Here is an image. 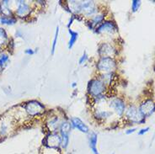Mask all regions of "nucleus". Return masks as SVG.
I'll return each instance as SVG.
<instances>
[{
    "instance_id": "1",
    "label": "nucleus",
    "mask_w": 155,
    "mask_h": 154,
    "mask_svg": "<svg viewBox=\"0 0 155 154\" xmlns=\"http://www.w3.org/2000/svg\"><path fill=\"white\" fill-rule=\"evenodd\" d=\"M26 110L30 115H36L44 112V107L37 101H30L25 106Z\"/></svg>"
},
{
    "instance_id": "2",
    "label": "nucleus",
    "mask_w": 155,
    "mask_h": 154,
    "mask_svg": "<svg viewBox=\"0 0 155 154\" xmlns=\"http://www.w3.org/2000/svg\"><path fill=\"white\" fill-rule=\"evenodd\" d=\"M104 90V83L100 80H92L89 85V91L95 96L100 95Z\"/></svg>"
},
{
    "instance_id": "3",
    "label": "nucleus",
    "mask_w": 155,
    "mask_h": 154,
    "mask_svg": "<svg viewBox=\"0 0 155 154\" xmlns=\"http://www.w3.org/2000/svg\"><path fill=\"white\" fill-rule=\"evenodd\" d=\"M116 67L115 62L111 58H101L98 63V68L100 71L106 73H110L114 70Z\"/></svg>"
},
{
    "instance_id": "4",
    "label": "nucleus",
    "mask_w": 155,
    "mask_h": 154,
    "mask_svg": "<svg viewBox=\"0 0 155 154\" xmlns=\"http://www.w3.org/2000/svg\"><path fill=\"white\" fill-rule=\"evenodd\" d=\"M155 109V104L151 100L143 103L140 107V112L143 115H149Z\"/></svg>"
},
{
    "instance_id": "5",
    "label": "nucleus",
    "mask_w": 155,
    "mask_h": 154,
    "mask_svg": "<svg viewBox=\"0 0 155 154\" xmlns=\"http://www.w3.org/2000/svg\"><path fill=\"white\" fill-rule=\"evenodd\" d=\"M46 145L52 148H56L61 144V138L55 134H52L46 138Z\"/></svg>"
},
{
    "instance_id": "6",
    "label": "nucleus",
    "mask_w": 155,
    "mask_h": 154,
    "mask_svg": "<svg viewBox=\"0 0 155 154\" xmlns=\"http://www.w3.org/2000/svg\"><path fill=\"white\" fill-rule=\"evenodd\" d=\"M114 52L115 50L108 44L101 45L99 49V53L102 56V58H110V56L114 55Z\"/></svg>"
},
{
    "instance_id": "7",
    "label": "nucleus",
    "mask_w": 155,
    "mask_h": 154,
    "mask_svg": "<svg viewBox=\"0 0 155 154\" xmlns=\"http://www.w3.org/2000/svg\"><path fill=\"white\" fill-rule=\"evenodd\" d=\"M127 117L133 121H140L143 118V115L141 114L140 110H137L135 107H130L127 110Z\"/></svg>"
},
{
    "instance_id": "8",
    "label": "nucleus",
    "mask_w": 155,
    "mask_h": 154,
    "mask_svg": "<svg viewBox=\"0 0 155 154\" xmlns=\"http://www.w3.org/2000/svg\"><path fill=\"white\" fill-rule=\"evenodd\" d=\"M30 12V7L28 4H26L25 2H19V5H18V9H17V14L19 17L24 18L26 17L27 15H29Z\"/></svg>"
},
{
    "instance_id": "9",
    "label": "nucleus",
    "mask_w": 155,
    "mask_h": 154,
    "mask_svg": "<svg viewBox=\"0 0 155 154\" xmlns=\"http://www.w3.org/2000/svg\"><path fill=\"white\" fill-rule=\"evenodd\" d=\"M82 11L86 15L93 14L95 12V6L93 2H87L82 3Z\"/></svg>"
},
{
    "instance_id": "10",
    "label": "nucleus",
    "mask_w": 155,
    "mask_h": 154,
    "mask_svg": "<svg viewBox=\"0 0 155 154\" xmlns=\"http://www.w3.org/2000/svg\"><path fill=\"white\" fill-rule=\"evenodd\" d=\"M110 106L119 114L122 115L124 111V103L120 99H115L110 102Z\"/></svg>"
},
{
    "instance_id": "11",
    "label": "nucleus",
    "mask_w": 155,
    "mask_h": 154,
    "mask_svg": "<svg viewBox=\"0 0 155 154\" xmlns=\"http://www.w3.org/2000/svg\"><path fill=\"white\" fill-rule=\"evenodd\" d=\"M115 30H116V26L112 22H104L98 28L99 33H104V32L112 33Z\"/></svg>"
},
{
    "instance_id": "12",
    "label": "nucleus",
    "mask_w": 155,
    "mask_h": 154,
    "mask_svg": "<svg viewBox=\"0 0 155 154\" xmlns=\"http://www.w3.org/2000/svg\"><path fill=\"white\" fill-rule=\"evenodd\" d=\"M72 123H73V126L74 127L78 128L79 130H81L82 132H85L87 133L89 131V128L88 126L78 118H73L72 119Z\"/></svg>"
},
{
    "instance_id": "13",
    "label": "nucleus",
    "mask_w": 155,
    "mask_h": 154,
    "mask_svg": "<svg viewBox=\"0 0 155 154\" xmlns=\"http://www.w3.org/2000/svg\"><path fill=\"white\" fill-rule=\"evenodd\" d=\"M96 143H97V136L95 133H92L89 138V144H90V147L91 150L93 151L94 154H99L97 148H96Z\"/></svg>"
},
{
    "instance_id": "14",
    "label": "nucleus",
    "mask_w": 155,
    "mask_h": 154,
    "mask_svg": "<svg viewBox=\"0 0 155 154\" xmlns=\"http://www.w3.org/2000/svg\"><path fill=\"white\" fill-rule=\"evenodd\" d=\"M68 4H69V9L73 13L77 14L82 10V3H79L75 1H72V2H69Z\"/></svg>"
},
{
    "instance_id": "15",
    "label": "nucleus",
    "mask_w": 155,
    "mask_h": 154,
    "mask_svg": "<svg viewBox=\"0 0 155 154\" xmlns=\"http://www.w3.org/2000/svg\"><path fill=\"white\" fill-rule=\"evenodd\" d=\"M0 10L2 11V13L4 14V16L9 17L11 14V10L9 9V6H8V1H3L2 2V3L0 4Z\"/></svg>"
},
{
    "instance_id": "16",
    "label": "nucleus",
    "mask_w": 155,
    "mask_h": 154,
    "mask_svg": "<svg viewBox=\"0 0 155 154\" xmlns=\"http://www.w3.org/2000/svg\"><path fill=\"white\" fill-rule=\"evenodd\" d=\"M0 23L3 25H14L15 23V20L11 17L3 16L0 18Z\"/></svg>"
},
{
    "instance_id": "17",
    "label": "nucleus",
    "mask_w": 155,
    "mask_h": 154,
    "mask_svg": "<svg viewBox=\"0 0 155 154\" xmlns=\"http://www.w3.org/2000/svg\"><path fill=\"white\" fill-rule=\"evenodd\" d=\"M69 32H70V34H71V39H70V41H69V46H68V47L69 48H71L73 46H74V44L75 43V41H76V40L78 39V33L77 32H74V31H73V30H69Z\"/></svg>"
},
{
    "instance_id": "18",
    "label": "nucleus",
    "mask_w": 155,
    "mask_h": 154,
    "mask_svg": "<svg viewBox=\"0 0 155 154\" xmlns=\"http://www.w3.org/2000/svg\"><path fill=\"white\" fill-rule=\"evenodd\" d=\"M70 129H71L70 124H68V123H63L62 125V127H61L62 135H68V133L70 131Z\"/></svg>"
},
{
    "instance_id": "19",
    "label": "nucleus",
    "mask_w": 155,
    "mask_h": 154,
    "mask_svg": "<svg viewBox=\"0 0 155 154\" xmlns=\"http://www.w3.org/2000/svg\"><path fill=\"white\" fill-rule=\"evenodd\" d=\"M6 39H7V35L5 31L2 28H0V45L4 44L6 41Z\"/></svg>"
},
{
    "instance_id": "20",
    "label": "nucleus",
    "mask_w": 155,
    "mask_h": 154,
    "mask_svg": "<svg viewBox=\"0 0 155 154\" xmlns=\"http://www.w3.org/2000/svg\"><path fill=\"white\" fill-rule=\"evenodd\" d=\"M8 60H9V56L7 55H5V54L0 55V64H1L2 67L6 64V62H8Z\"/></svg>"
},
{
    "instance_id": "21",
    "label": "nucleus",
    "mask_w": 155,
    "mask_h": 154,
    "mask_svg": "<svg viewBox=\"0 0 155 154\" xmlns=\"http://www.w3.org/2000/svg\"><path fill=\"white\" fill-rule=\"evenodd\" d=\"M139 5H140V2H139V1H133V3H132V9H133L134 12L138 9Z\"/></svg>"
},
{
    "instance_id": "22",
    "label": "nucleus",
    "mask_w": 155,
    "mask_h": 154,
    "mask_svg": "<svg viewBox=\"0 0 155 154\" xmlns=\"http://www.w3.org/2000/svg\"><path fill=\"white\" fill-rule=\"evenodd\" d=\"M102 20H103V16H102V15H99V16H95V17L93 19V21H94L95 23H99V22H100Z\"/></svg>"
},
{
    "instance_id": "23",
    "label": "nucleus",
    "mask_w": 155,
    "mask_h": 154,
    "mask_svg": "<svg viewBox=\"0 0 155 154\" xmlns=\"http://www.w3.org/2000/svg\"><path fill=\"white\" fill-rule=\"evenodd\" d=\"M57 34H58V28H57V30H56V33L55 38H54V42H53V47H52V53L54 52V50H55V47H56V38H57Z\"/></svg>"
},
{
    "instance_id": "24",
    "label": "nucleus",
    "mask_w": 155,
    "mask_h": 154,
    "mask_svg": "<svg viewBox=\"0 0 155 154\" xmlns=\"http://www.w3.org/2000/svg\"><path fill=\"white\" fill-rule=\"evenodd\" d=\"M148 130H149V128H148V127H147L146 129H143V130H141V131L139 132V135H143V133L147 132V131H148Z\"/></svg>"
},
{
    "instance_id": "25",
    "label": "nucleus",
    "mask_w": 155,
    "mask_h": 154,
    "mask_svg": "<svg viewBox=\"0 0 155 154\" xmlns=\"http://www.w3.org/2000/svg\"><path fill=\"white\" fill-rule=\"evenodd\" d=\"M26 54H29V55H31V54H33L34 53V51H32V50H30V49H27L26 51Z\"/></svg>"
},
{
    "instance_id": "26",
    "label": "nucleus",
    "mask_w": 155,
    "mask_h": 154,
    "mask_svg": "<svg viewBox=\"0 0 155 154\" xmlns=\"http://www.w3.org/2000/svg\"><path fill=\"white\" fill-rule=\"evenodd\" d=\"M85 59H86V55H84V56H83V57H82V58H81V59H80V61H79V62H80V63H82V62H83V61H85Z\"/></svg>"
},
{
    "instance_id": "27",
    "label": "nucleus",
    "mask_w": 155,
    "mask_h": 154,
    "mask_svg": "<svg viewBox=\"0 0 155 154\" xmlns=\"http://www.w3.org/2000/svg\"><path fill=\"white\" fill-rule=\"evenodd\" d=\"M134 130H135V129H131V130H129L128 131H127V134H130V133H132V132H134Z\"/></svg>"
},
{
    "instance_id": "28",
    "label": "nucleus",
    "mask_w": 155,
    "mask_h": 154,
    "mask_svg": "<svg viewBox=\"0 0 155 154\" xmlns=\"http://www.w3.org/2000/svg\"><path fill=\"white\" fill-rule=\"evenodd\" d=\"M2 69H3V67L1 66V64H0V72L2 71Z\"/></svg>"
}]
</instances>
